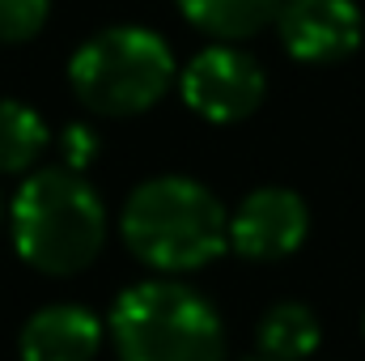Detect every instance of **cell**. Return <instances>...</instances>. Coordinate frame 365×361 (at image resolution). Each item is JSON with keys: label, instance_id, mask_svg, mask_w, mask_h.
I'll list each match as a JSON object with an SVG mask.
<instances>
[{"label": "cell", "instance_id": "cell-15", "mask_svg": "<svg viewBox=\"0 0 365 361\" xmlns=\"http://www.w3.org/2000/svg\"><path fill=\"white\" fill-rule=\"evenodd\" d=\"M0 221H4V200H0Z\"/></svg>", "mask_w": 365, "mask_h": 361}, {"label": "cell", "instance_id": "cell-5", "mask_svg": "<svg viewBox=\"0 0 365 361\" xmlns=\"http://www.w3.org/2000/svg\"><path fill=\"white\" fill-rule=\"evenodd\" d=\"M182 102L208 119V123H238L247 115L259 111L264 93H268V77L259 68L255 56L230 47V43H217V47H204L187 68H182Z\"/></svg>", "mask_w": 365, "mask_h": 361}, {"label": "cell", "instance_id": "cell-6", "mask_svg": "<svg viewBox=\"0 0 365 361\" xmlns=\"http://www.w3.org/2000/svg\"><path fill=\"white\" fill-rule=\"evenodd\" d=\"M306 230H310V208H306V200L297 191L259 187L230 217V247L242 260L272 264V260L293 255L306 243Z\"/></svg>", "mask_w": 365, "mask_h": 361}, {"label": "cell", "instance_id": "cell-12", "mask_svg": "<svg viewBox=\"0 0 365 361\" xmlns=\"http://www.w3.org/2000/svg\"><path fill=\"white\" fill-rule=\"evenodd\" d=\"M51 0H0V43H30L47 26Z\"/></svg>", "mask_w": 365, "mask_h": 361}, {"label": "cell", "instance_id": "cell-1", "mask_svg": "<svg viewBox=\"0 0 365 361\" xmlns=\"http://www.w3.org/2000/svg\"><path fill=\"white\" fill-rule=\"evenodd\" d=\"M128 251L153 272H195L230 247L225 204L195 179H145L119 213Z\"/></svg>", "mask_w": 365, "mask_h": 361}, {"label": "cell", "instance_id": "cell-3", "mask_svg": "<svg viewBox=\"0 0 365 361\" xmlns=\"http://www.w3.org/2000/svg\"><path fill=\"white\" fill-rule=\"evenodd\" d=\"M119 361H225L217 306L182 280H140L110 306Z\"/></svg>", "mask_w": 365, "mask_h": 361}, {"label": "cell", "instance_id": "cell-14", "mask_svg": "<svg viewBox=\"0 0 365 361\" xmlns=\"http://www.w3.org/2000/svg\"><path fill=\"white\" fill-rule=\"evenodd\" d=\"M247 361H272V357H264V353H259V357H247Z\"/></svg>", "mask_w": 365, "mask_h": 361}, {"label": "cell", "instance_id": "cell-13", "mask_svg": "<svg viewBox=\"0 0 365 361\" xmlns=\"http://www.w3.org/2000/svg\"><path fill=\"white\" fill-rule=\"evenodd\" d=\"M60 149H64V166H73V171L86 175V166L98 158L102 145H98V132H93L90 123H68L64 136H60Z\"/></svg>", "mask_w": 365, "mask_h": 361}, {"label": "cell", "instance_id": "cell-2", "mask_svg": "<svg viewBox=\"0 0 365 361\" xmlns=\"http://www.w3.org/2000/svg\"><path fill=\"white\" fill-rule=\"evenodd\" d=\"M13 247L34 272L73 276L90 268L106 243V208L73 166L34 171L9 204Z\"/></svg>", "mask_w": 365, "mask_h": 361}, {"label": "cell", "instance_id": "cell-16", "mask_svg": "<svg viewBox=\"0 0 365 361\" xmlns=\"http://www.w3.org/2000/svg\"><path fill=\"white\" fill-rule=\"evenodd\" d=\"M361 332H365V319H361Z\"/></svg>", "mask_w": 365, "mask_h": 361}, {"label": "cell", "instance_id": "cell-10", "mask_svg": "<svg viewBox=\"0 0 365 361\" xmlns=\"http://www.w3.org/2000/svg\"><path fill=\"white\" fill-rule=\"evenodd\" d=\"M255 340H259V353L272 361H306L319 349L323 327H319V315L306 302H276L259 319Z\"/></svg>", "mask_w": 365, "mask_h": 361}, {"label": "cell", "instance_id": "cell-9", "mask_svg": "<svg viewBox=\"0 0 365 361\" xmlns=\"http://www.w3.org/2000/svg\"><path fill=\"white\" fill-rule=\"evenodd\" d=\"M175 4L195 30H204L212 39H225V43L259 34L280 13V0H175Z\"/></svg>", "mask_w": 365, "mask_h": 361}, {"label": "cell", "instance_id": "cell-7", "mask_svg": "<svg viewBox=\"0 0 365 361\" xmlns=\"http://www.w3.org/2000/svg\"><path fill=\"white\" fill-rule=\"evenodd\" d=\"M276 34L302 64H336L361 47L357 0H280Z\"/></svg>", "mask_w": 365, "mask_h": 361}, {"label": "cell", "instance_id": "cell-11", "mask_svg": "<svg viewBox=\"0 0 365 361\" xmlns=\"http://www.w3.org/2000/svg\"><path fill=\"white\" fill-rule=\"evenodd\" d=\"M51 145L43 115L17 98H0V175H26Z\"/></svg>", "mask_w": 365, "mask_h": 361}, {"label": "cell", "instance_id": "cell-8", "mask_svg": "<svg viewBox=\"0 0 365 361\" xmlns=\"http://www.w3.org/2000/svg\"><path fill=\"white\" fill-rule=\"evenodd\" d=\"M102 349V323L81 302H51L21 327V361H93Z\"/></svg>", "mask_w": 365, "mask_h": 361}, {"label": "cell", "instance_id": "cell-4", "mask_svg": "<svg viewBox=\"0 0 365 361\" xmlns=\"http://www.w3.org/2000/svg\"><path fill=\"white\" fill-rule=\"evenodd\" d=\"M170 81H175L170 43L145 26H110L86 39L68 60V86L77 102L106 119H128L158 106Z\"/></svg>", "mask_w": 365, "mask_h": 361}]
</instances>
